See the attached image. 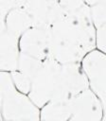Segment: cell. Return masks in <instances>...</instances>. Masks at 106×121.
<instances>
[{"label": "cell", "instance_id": "obj_1", "mask_svg": "<svg viewBox=\"0 0 106 121\" xmlns=\"http://www.w3.org/2000/svg\"><path fill=\"white\" fill-rule=\"evenodd\" d=\"M51 58L61 63L80 62L96 48V30L89 7L63 14L50 26Z\"/></svg>", "mask_w": 106, "mask_h": 121}, {"label": "cell", "instance_id": "obj_2", "mask_svg": "<svg viewBox=\"0 0 106 121\" xmlns=\"http://www.w3.org/2000/svg\"><path fill=\"white\" fill-rule=\"evenodd\" d=\"M86 88L87 80L80 62L61 63L48 58L32 78L27 95L41 109L48 102L68 100Z\"/></svg>", "mask_w": 106, "mask_h": 121}, {"label": "cell", "instance_id": "obj_3", "mask_svg": "<svg viewBox=\"0 0 106 121\" xmlns=\"http://www.w3.org/2000/svg\"><path fill=\"white\" fill-rule=\"evenodd\" d=\"M0 82L2 120H40V108L16 88L10 72L1 71Z\"/></svg>", "mask_w": 106, "mask_h": 121}, {"label": "cell", "instance_id": "obj_4", "mask_svg": "<svg viewBox=\"0 0 106 121\" xmlns=\"http://www.w3.org/2000/svg\"><path fill=\"white\" fill-rule=\"evenodd\" d=\"M87 80L88 88L99 98L106 108V56L95 48L88 52L80 62Z\"/></svg>", "mask_w": 106, "mask_h": 121}, {"label": "cell", "instance_id": "obj_5", "mask_svg": "<svg viewBox=\"0 0 106 121\" xmlns=\"http://www.w3.org/2000/svg\"><path fill=\"white\" fill-rule=\"evenodd\" d=\"M105 110L99 98L86 88L70 99L69 121H104Z\"/></svg>", "mask_w": 106, "mask_h": 121}, {"label": "cell", "instance_id": "obj_6", "mask_svg": "<svg viewBox=\"0 0 106 121\" xmlns=\"http://www.w3.org/2000/svg\"><path fill=\"white\" fill-rule=\"evenodd\" d=\"M20 52L45 60L51 58L50 28L44 26H31L26 30L19 40Z\"/></svg>", "mask_w": 106, "mask_h": 121}, {"label": "cell", "instance_id": "obj_7", "mask_svg": "<svg viewBox=\"0 0 106 121\" xmlns=\"http://www.w3.org/2000/svg\"><path fill=\"white\" fill-rule=\"evenodd\" d=\"M31 17L33 26L49 27L65 14L53 0H26L22 7Z\"/></svg>", "mask_w": 106, "mask_h": 121}, {"label": "cell", "instance_id": "obj_8", "mask_svg": "<svg viewBox=\"0 0 106 121\" xmlns=\"http://www.w3.org/2000/svg\"><path fill=\"white\" fill-rule=\"evenodd\" d=\"M20 37L14 35L5 28H1V49L0 69L1 71L13 72L18 70L20 56Z\"/></svg>", "mask_w": 106, "mask_h": 121}, {"label": "cell", "instance_id": "obj_9", "mask_svg": "<svg viewBox=\"0 0 106 121\" xmlns=\"http://www.w3.org/2000/svg\"><path fill=\"white\" fill-rule=\"evenodd\" d=\"M31 26H33L32 19L22 8L11 9L1 22V28H5L19 37H21V35Z\"/></svg>", "mask_w": 106, "mask_h": 121}, {"label": "cell", "instance_id": "obj_10", "mask_svg": "<svg viewBox=\"0 0 106 121\" xmlns=\"http://www.w3.org/2000/svg\"><path fill=\"white\" fill-rule=\"evenodd\" d=\"M70 99L63 101H52L44 105L40 109V120L69 121L71 115Z\"/></svg>", "mask_w": 106, "mask_h": 121}, {"label": "cell", "instance_id": "obj_11", "mask_svg": "<svg viewBox=\"0 0 106 121\" xmlns=\"http://www.w3.org/2000/svg\"><path fill=\"white\" fill-rule=\"evenodd\" d=\"M44 60L33 58L26 54L20 52L19 60H18V71L22 73L25 77L28 78L30 80L34 78L38 69L42 65Z\"/></svg>", "mask_w": 106, "mask_h": 121}, {"label": "cell", "instance_id": "obj_12", "mask_svg": "<svg viewBox=\"0 0 106 121\" xmlns=\"http://www.w3.org/2000/svg\"><path fill=\"white\" fill-rule=\"evenodd\" d=\"M10 75H11L12 80H13L16 88L20 92H22L26 95H28V93L30 91V87H31V80L28 78L25 77L18 70L10 72Z\"/></svg>", "mask_w": 106, "mask_h": 121}, {"label": "cell", "instance_id": "obj_13", "mask_svg": "<svg viewBox=\"0 0 106 121\" xmlns=\"http://www.w3.org/2000/svg\"><path fill=\"white\" fill-rule=\"evenodd\" d=\"M55 4L64 12H72L84 5L83 0H53Z\"/></svg>", "mask_w": 106, "mask_h": 121}, {"label": "cell", "instance_id": "obj_14", "mask_svg": "<svg viewBox=\"0 0 106 121\" xmlns=\"http://www.w3.org/2000/svg\"><path fill=\"white\" fill-rule=\"evenodd\" d=\"M26 0H0V13L1 22L5 19L6 15L13 9L20 8L23 6Z\"/></svg>", "mask_w": 106, "mask_h": 121}, {"label": "cell", "instance_id": "obj_15", "mask_svg": "<svg viewBox=\"0 0 106 121\" xmlns=\"http://www.w3.org/2000/svg\"><path fill=\"white\" fill-rule=\"evenodd\" d=\"M84 1V4L87 5L88 7L90 6H94V5H97L98 3H102V2H106V0H83Z\"/></svg>", "mask_w": 106, "mask_h": 121}]
</instances>
